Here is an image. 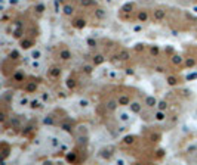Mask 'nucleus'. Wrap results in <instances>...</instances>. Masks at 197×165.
Segmentation results:
<instances>
[{
	"label": "nucleus",
	"instance_id": "1",
	"mask_svg": "<svg viewBox=\"0 0 197 165\" xmlns=\"http://www.w3.org/2000/svg\"><path fill=\"white\" fill-rule=\"evenodd\" d=\"M156 103H157V100H156L154 97H151V96H148V97H147V100H145V105H147L148 108L156 106Z\"/></svg>",
	"mask_w": 197,
	"mask_h": 165
},
{
	"label": "nucleus",
	"instance_id": "2",
	"mask_svg": "<svg viewBox=\"0 0 197 165\" xmlns=\"http://www.w3.org/2000/svg\"><path fill=\"white\" fill-rule=\"evenodd\" d=\"M138 18H139L141 21H147V19H148V14H147V12H139Z\"/></svg>",
	"mask_w": 197,
	"mask_h": 165
},
{
	"label": "nucleus",
	"instance_id": "3",
	"mask_svg": "<svg viewBox=\"0 0 197 165\" xmlns=\"http://www.w3.org/2000/svg\"><path fill=\"white\" fill-rule=\"evenodd\" d=\"M156 119H157V121H163V119H165V114H163V111H160V109H159V112H157V116H156Z\"/></svg>",
	"mask_w": 197,
	"mask_h": 165
},
{
	"label": "nucleus",
	"instance_id": "4",
	"mask_svg": "<svg viewBox=\"0 0 197 165\" xmlns=\"http://www.w3.org/2000/svg\"><path fill=\"white\" fill-rule=\"evenodd\" d=\"M159 105H160V106H159V109H160V111H165V109L167 108V103H166V102H160Z\"/></svg>",
	"mask_w": 197,
	"mask_h": 165
},
{
	"label": "nucleus",
	"instance_id": "5",
	"mask_svg": "<svg viewBox=\"0 0 197 165\" xmlns=\"http://www.w3.org/2000/svg\"><path fill=\"white\" fill-rule=\"evenodd\" d=\"M169 84H170V86H173V84H176V80H175L173 77H169Z\"/></svg>",
	"mask_w": 197,
	"mask_h": 165
}]
</instances>
